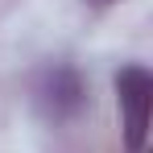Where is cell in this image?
Here are the masks:
<instances>
[{
	"instance_id": "6da1fadb",
	"label": "cell",
	"mask_w": 153,
	"mask_h": 153,
	"mask_svg": "<svg viewBox=\"0 0 153 153\" xmlns=\"http://www.w3.org/2000/svg\"><path fill=\"white\" fill-rule=\"evenodd\" d=\"M33 100H37V112L46 120L62 124V120H75L79 112H83L87 83H83V75H79L71 62H54V66L42 71L37 87H33Z\"/></svg>"
},
{
	"instance_id": "7a4b0ae2",
	"label": "cell",
	"mask_w": 153,
	"mask_h": 153,
	"mask_svg": "<svg viewBox=\"0 0 153 153\" xmlns=\"http://www.w3.org/2000/svg\"><path fill=\"white\" fill-rule=\"evenodd\" d=\"M116 100L124 112V141L128 153H145V132H149V100H153V79L145 66H124L116 75Z\"/></svg>"
},
{
	"instance_id": "3957f363",
	"label": "cell",
	"mask_w": 153,
	"mask_h": 153,
	"mask_svg": "<svg viewBox=\"0 0 153 153\" xmlns=\"http://www.w3.org/2000/svg\"><path fill=\"white\" fill-rule=\"evenodd\" d=\"M91 4H95V8H103V4H116V0H91Z\"/></svg>"
}]
</instances>
